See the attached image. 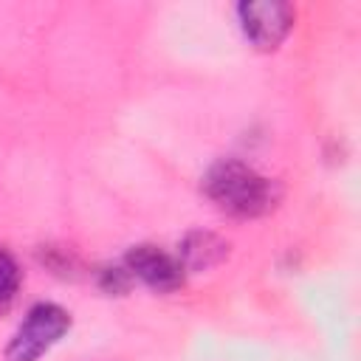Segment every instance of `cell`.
Returning <instances> with one entry per match:
<instances>
[{
	"label": "cell",
	"mask_w": 361,
	"mask_h": 361,
	"mask_svg": "<svg viewBox=\"0 0 361 361\" xmlns=\"http://www.w3.org/2000/svg\"><path fill=\"white\" fill-rule=\"evenodd\" d=\"M203 192L220 212L240 220L268 214L282 197L276 180L259 175L237 158H220L212 164L203 178Z\"/></svg>",
	"instance_id": "1"
},
{
	"label": "cell",
	"mask_w": 361,
	"mask_h": 361,
	"mask_svg": "<svg viewBox=\"0 0 361 361\" xmlns=\"http://www.w3.org/2000/svg\"><path fill=\"white\" fill-rule=\"evenodd\" d=\"M68 330L71 313L54 302H39L25 313V319L14 330L6 347V361H39Z\"/></svg>",
	"instance_id": "2"
},
{
	"label": "cell",
	"mask_w": 361,
	"mask_h": 361,
	"mask_svg": "<svg viewBox=\"0 0 361 361\" xmlns=\"http://www.w3.org/2000/svg\"><path fill=\"white\" fill-rule=\"evenodd\" d=\"M240 28L257 51H274L293 28V8L282 0H257L237 6Z\"/></svg>",
	"instance_id": "3"
},
{
	"label": "cell",
	"mask_w": 361,
	"mask_h": 361,
	"mask_svg": "<svg viewBox=\"0 0 361 361\" xmlns=\"http://www.w3.org/2000/svg\"><path fill=\"white\" fill-rule=\"evenodd\" d=\"M124 268L130 271V276L141 279L147 288H152L158 293H172L183 285V268H180L178 257H172L164 248L149 245V243L133 245L124 257Z\"/></svg>",
	"instance_id": "4"
},
{
	"label": "cell",
	"mask_w": 361,
	"mask_h": 361,
	"mask_svg": "<svg viewBox=\"0 0 361 361\" xmlns=\"http://www.w3.org/2000/svg\"><path fill=\"white\" fill-rule=\"evenodd\" d=\"M228 257V243L223 237H217L214 231H189L180 245H178V262L186 271L197 274V271H209L214 265H220Z\"/></svg>",
	"instance_id": "5"
},
{
	"label": "cell",
	"mask_w": 361,
	"mask_h": 361,
	"mask_svg": "<svg viewBox=\"0 0 361 361\" xmlns=\"http://www.w3.org/2000/svg\"><path fill=\"white\" fill-rule=\"evenodd\" d=\"M17 290H20V268L14 257L6 248H0V313H6L14 305Z\"/></svg>",
	"instance_id": "6"
},
{
	"label": "cell",
	"mask_w": 361,
	"mask_h": 361,
	"mask_svg": "<svg viewBox=\"0 0 361 361\" xmlns=\"http://www.w3.org/2000/svg\"><path fill=\"white\" fill-rule=\"evenodd\" d=\"M130 271L127 268H104L102 271V288L107 293H124L130 288Z\"/></svg>",
	"instance_id": "7"
}]
</instances>
